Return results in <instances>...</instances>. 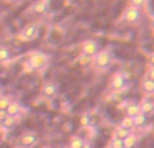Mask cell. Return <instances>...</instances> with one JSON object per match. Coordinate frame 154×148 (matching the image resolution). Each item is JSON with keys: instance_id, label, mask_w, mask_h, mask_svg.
<instances>
[{"instance_id": "cell-7", "label": "cell", "mask_w": 154, "mask_h": 148, "mask_svg": "<svg viewBox=\"0 0 154 148\" xmlns=\"http://www.w3.org/2000/svg\"><path fill=\"white\" fill-rule=\"evenodd\" d=\"M57 94H58V86L54 82L49 80L42 86V95L46 99H54Z\"/></svg>"}, {"instance_id": "cell-19", "label": "cell", "mask_w": 154, "mask_h": 148, "mask_svg": "<svg viewBox=\"0 0 154 148\" xmlns=\"http://www.w3.org/2000/svg\"><path fill=\"white\" fill-rule=\"evenodd\" d=\"M133 130H130V129H127V128H123L122 125H119V127L115 129V132H114V136L115 137H119V139H125L126 136L128 135V133H131Z\"/></svg>"}, {"instance_id": "cell-13", "label": "cell", "mask_w": 154, "mask_h": 148, "mask_svg": "<svg viewBox=\"0 0 154 148\" xmlns=\"http://www.w3.org/2000/svg\"><path fill=\"white\" fill-rule=\"evenodd\" d=\"M141 90L143 94L153 95L154 94V80H150V79L145 78L141 82Z\"/></svg>"}, {"instance_id": "cell-11", "label": "cell", "mask_w": 154, "mask_h": 148, "mask_svg": "<svg viewBox=\"0 0 154 148\" xmlns=\"http://www.w3.org/2000/svg\"><path fill=\"white\" fill-rule=\"evenodd\" d=\"M139 106H141V111L143 114H146V116L154 114V101L149 99V98H145V99L139 103Z\"/></svg>"}, {"instance_id": "cell-28", "label": "cell", "mask_w": 154, "mask_h": 148, "mask_svg": "<svg viewBox=\"0 0 154 148\" xmlns=\"http://www.w3.org/2000/svg\"><path fill=\"white\" fill-rule=\"evenodd\" d=\"M7 3H11V4H19V3H22L23 0H5Z\"/></svg>"}, {"instance_id": "cell-16", "label": "cell", "mask_w": 154, "mask_h": 148, "mask_svg": "<svg viewBox=\"0 0 154 148\" xmlns=\"http://www.w3.org/2000/svg\"><path fill=\"white\" fill-rule=\"evenodd\" d=\"M133 118H134V128H142L147 121V116L143 113L137 114V116L133 117Z\"/></svg>"}, {"instance_id": "cell-4", "label": "cell", "mask_w": 154, "mask_h": 148, "mask_svg": "<svg viewBox=\"0 0 154 148\" xmlns=\"http://www.w3.org/2000/svg\"><path fill=\"white\" fill-rule=\"evenodd\" d=\"M108 88L114 92H122L127 88V76L123 72H115L108 82Z\"/></svg>"}, {"instance_id": "cell-17", "label": "cell", "mask_w": 154, "mask_h": 148, "mask_svg": "<svg viewBox=\"0 0 154 148\" xmlns=\"http://www.w3.org/2000/svg\"><path fill=\"white\" fill-rule=\"evenodd\" d=\"M84 139L80 137V136H73L69 140V144H68V148H81L82 144H84Z\"/></svg>"}, {"instance_id": "cell-14", "label": "cell", "mask_w": 154, "mask_h": 148, "mask_svg": "<svg viewBox=\"0 0 154 148\" xmlns=\"http://www.w3.org/2000/svg\"><path fill=\"white\" fill-rule=\"evenodd\" d=\"M125 113L126 116H130V117H135L137 114L142 113L141 111V106H139V103H134V102H128V105L125 108Z\"/></svg>"}, {"instance_id": "cell-27", "label": "cell", "mask_w": 154, "mask_h": 148, "mask_svg": "<svg viewBox=\"0 0 154 148\" xmlns=\"http://www.w3.org/2000/svg\"><path fill=\"white\" fill-rule=\"evenodd\" d=\"M5 117H7V113H5L4 110H0V122H2L3 120L5 118Z\"/></svg>"}, {"instance_id": "cell-26", "label": "cell", "mask_w": 154, "mask_h": 148, "mask_svg": "<svg viewBox=\"0 0 154 148\" xmlns=\"http://www.w3.org/2000/svg\"><path fill=\"white\" fill-rule=\"evenodd\" d=\"M149 67H154V52L149 54Z\"/></svg>"}, {"instance_id": "cell-31", "label": "cell", "mask_w": 154, "mask_h": 148, "mask_svg": "<svg viewBox=\"0 0 154 148\" xmlns=\"http://www.w3.org/2000/svg\"><path fill=\"white\" fill-rule=\"evenodd\" d=\"M14 148H23V147H22V146H18V147H14Z\"/></svg>"}, {"instance_id": "cell-15", "label": "cell", "mask_w": 154, "mask_h": 148, "mask_svg": "<svg viewBox=\"0 0 154 148\" xmlns=\"http://www.w3.org/2000/svg\"><path fill=\"white\" fill-rule=\"evenodd\" d=\"M16 125V117H12V116H8L0 122V127H3L4 129H12Z\"/></svg>"}, {"instance_id": "cell-25", "label": "cell", "mask_w": 154, "mask_h": 148, "mask_svg": "<svg viewBox=\"0 0 154 148\" xmlns=\"http://www.w3.org/2000/svg\"><path fill=\"white\" fill-rule=\"evenodd\" d=\"M145 78L150 79V80H154V67H149V69H147L146 76H145Z\"/></svg>"}, {"instance_id": "cell-21", "label": "cell", "mask_w": 154, "mask_h": 148, "mask_svg": "<svg viewBox=\"0 0 154 148\" xmlns=\"http://www.w3.org/2000/svg\"><path fill=\"white\" fill-rule=\"evenodd\" d=\"M10 59V50L5 46H0V63L7 61Z\"/></svg>"}, {"instance_id": "cell-24", "label": "cell", "mask_w": 154, "mask_h": 148, "mask_svg": "<svg viewBox=\"0 0 154 148\" xmlns=\"http://www.w3.org/2000/svg\"><path fill=\"white\" fill-rule=\"evenodd\" d=\"M145 3H146V0H130L131 5H135V7H139V8H141Z\"/></svg>"}, {"instance_id": "cell-18", "label": "cell", "mask_w": 154, "mask_h": 148, "mask_svg": "<svg viewBox=\"0 0 154 148\" xmlns=\"http://www.w3.org/2000/svg\"><path fill=\"white\" fill-rule=\"evenodd\" d=\"M120 125H122L123 128L130 129V130L135 129V128H134V118H133V117H130V116H125V117H123V118L120 120Z\"/></svg>"}, {"instance_id": "cell-29", "label": "cell", "mask_w": 154, "mask_h": 148, "mask_svg": "<svg viewBox=\"0 0 154 148\" xmlns=\"http://www.w3.org/2000/svg\"><path fill=\"white\" fill-rule=\"evenodd\" d=\"M81 148H92V144H91L89 141H84V144H82Z\"/></svg>"}, {"instance_id": "cell-8", "label": "cell", "mask_w": 154, "mask_h": 148, "mask_svg": "<svg viewBox=\"0 0 154 148\" xmlns=\"http://www.w3.org/2000/svg\"><path fill=\"white\" fill-rule=\"evenodd\" d=\"M38 141V136L34 132H24L19 139V144L23 148H30L32 147Z\"/></svg>"}, {"instance_id": "cell-5", "label": "cell", "mask_w": 154, "mask_h": 148, "mask_svg": "<svg viewBox=\"0 0 154 148\" xmlns=\"http://www.w3.org/2000/svg\"><path fill=\"white\" fill-rule=\"evenodd\" d=\"M38 30H39V27H38L37 23H27L22 29L19 38L22 41H26V42H31V41H34L38 37Z\"/></svg>"}, {"instance_id": "cell-32", "label": "cell", "mask_w": 154, "mask_h": 148, "mask_svg": "<svg viewBox=\"0 0 154 148\" xmlns=\"http://www.w3.org/2000/svg\"><path fill=\"white\" fill-rule=\"evenodd\" d=\"M152 97H153V101H154V94H153V95H152Z\"/></svg>"}, {"instance_id": "cell-6", "label": "cell", "mask_w": 154, "mask_h": 148, "mask_svg": "<svg viewBox=\"0 0 154 148\" xmlns=\"http://www.w3.org/2000/svg\"><path fill=\"white\" fill-rule=\"evenodd\" d=\"M100 50V45L96 40H85L84 42L81 43V53L87 54L92 59L97 52Z\"/></svg>"}, {"instance_id": "cell-22", "label": "cell", "mask_w": 154, "mask_h": 148, "mask_svg": "<svg viewBox=\"0 0 154 148\" xmlns=\"http://www.w3.org/2000/svg\"><path fill=\"white\" fill-rule=\"evenodd\" d=\"M109 148H123V139L115 137L114 136V139L109 143Z\"/></svg>"}, {"instance_id": "cell-9", "label": "cell", "mask_w": 154, "mask_h": 148, "mask_svg": "<svg viewBox=\"0 0 154 148\" xmlns=\"http://www.w3.org/2000/svg\"><path fill=\"white\" fill-rule=\"evenodd\" d=\"M49 8V0H37L34 4L31 5V12L35 15H43Z\"/></svg>"}, {"instance_id": "cell-1", "label": "cell", "mask_w": 154, "mask_h": 148, "mask_svg": "<svg viewBox=\"0 0 154 148\" xmlns=\"http://www.w3.org/2000/svg\"><path fill=\"white\" fill-rule=\"evenodd\" d=\"M112 53L109 49H100L95 56L92 57L91 64L99 71H107L112 65Z\"/></svg>"}, {"instance_id": "cell-23", "label": "cell", "mask_w": 154, "mask_h": 148, "mask_svg": "<svg viewBox=\"0 0 154 148\" xmlns=\"http://www.w3.org/2000/svg\"><path fill=\"white\" fill-rule=\"evenodd\" d=\"M10 102H11V99L8 97H0V110L5 111V109L10 105Z\"/></svg>"}, {"instance_id": "cell-10", "label": "cell", "mask_w": 154, "mask_h": 148, "mask_svg": "<svg viewBox=\"0 0 154 148\" xmlns=\"http://www.w3.org/2000/svg\"><path fill=\"white\" fill-rule=\"evenodd\" d=\"M139 141V136L137 133L131 132L123 139V148H135Z\"/></svg>"}, {"instance_id": "cell-20", "label": "cell", "mask_w": 154, "mask_h": 148, "mask_svg": "<svg viewBox=\"0 0 154 148\" xmlns=\"http://www.w3.org/2000/svg\"><path fill=\"white\" fill-rule=\"evenodd\" d=\"M77 61H79V64H80V65H82V67H87L88 64H91L92 59H91L89 56H87V54L81 53L79 57H77Z\"/></svg>"}, {"instance_id": "cell-2", "label": "cell", "mask_w": 154, "mask_h": 148, "mask_svg": "<svg viewBox=\"0 0 154 148\" xmlns=\"http://www.w3.org/2000/svg\"><path fill=\"white\" fill-rule=\"evenodd\" d=\"M141 19H142L141 8L131 4L125 8L122 16H120V22H123L126 24H137L141 22Z\"/></svg>"}, {"instance_id": "cell-30", "label": "cell", "mask_w": 154, "mask_h": 148, "mask_svg": "<svg viewBox=\"0 0 154 148\" xmlns=\"http://www.w3.org/2000/svg\"><path fill=\"white\" fill-rule=\"evenodd\" d=\"M42 148H53V147H50V146H45V147H42Z\"/></svg>"}, {"instance_id": "cell-3", "label": "cell", "mask_w": 154, "mask_h": 148, "mask_svg": "<svg viewBox=\"0 0 154 148\" xmlns=\"http://www.w3.org/2000/svg\"><path fill=\"white\" fill-rule=\"evenodd\" d=\"M27 65L30 69H45L49 65V57L42 52H34L32 54H30L29 60H27Z\"/></svg>"}, {"instance_id": "cell-12", "label": "cell", "mask_w": 154, "mask_h": 148, "mask_svg": "<svg viewBox=\"0 0 154 148\" xmlns=\"http://www.w3.org/2000/svg\"><path fill=\"white\" fill-rule=\"evenodd\" d=\"M5 113L8 114V116H12V117H19L22 113V108L20 105H19L18 102H14V101H11L10 105L7 106V109H5Z\"/></svg>"}]
</instances>
